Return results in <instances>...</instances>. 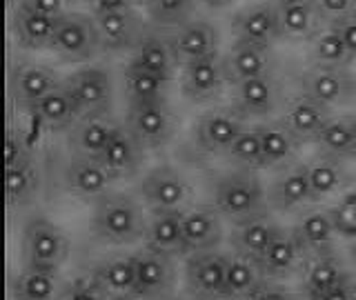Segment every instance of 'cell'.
Instances as JSON below:
<instances>
[{"label": "cell", "mask_w": 356, "mask_h": 300, "mask_svg": "<svg viewBox=\"0 0 356 300\" xmlns=\"http://www.w3.org/2000/svg\"><path fill=\"white\" fill-rule=\"evenodd\" d=\"M145 222L136 200L125 194H103L94 207V233L109 244H131L145 233Z\"/></svg>", "instance_id": "obj_1"}, {"label": "cell", "mask_w": 356, "mask_h": 300, "mask_svg": "<svg viewBox=\"0 0 356 300\" xmlns=\"http://www.w3.org/2000/svg\"><path fill=\"white\" fill-rule=\"evenodd\" d=\"M70 253L65 231L42 216H33L22 227V258L27 267L58 269Z\"/></svg>", "instance_id": "obj_2"}, {"label": "cell", "mask_w": 356, "mask_h": 300, "mask_svg": "<svg viewBox=\"0 0 356 300\" xmlns=\"http://www.w3.org/2000/svg\"><path fill=\"white\" fill-rule=\"evenodd\" d=\"M214 207L234 222L245 220L265 209V189L252 169L229 174L216 185Z\"/></svg>", "instance_id": "obj_3"}, {"label": "cell", "mask_w": 356, "mask_h": 300, "mask_svg": "<svg viewBox=\"0 0 356 300\" xmlns=\"http://www.w3.org/2000/svg\"><path fill=\"white\" fill-rule=\"evenodd\" d=\"M58 58L67 62H85L92 60L100 47V33L96 18L85 14H63L56 18V31L51 47Z\"/></svg>", "instance_id": "obj_4"}, {"label": "cell", "mask_w": 356, "mask_h": 300, "mask_svg": "<svg viewBox=\"0 0 356 300\" xmlns=\"http://www.w3.org/2000/svg\"><path fill=\"white\" fill-rule=\"evenodd\" d=\"M125 127L143 149L163 147L176 129V116L167 100H131Z\"/></svg>", "instance_id": "obj_5"}, {"label": "cell", "mask_w": 356, "mask_h": 300, "mask_svg": "<svg viewBox=\"0 0 356 300\" xmlns=\"http://www.w3.org/2000/svg\"><path fill=\"white\" fill-rule=\"evenodd\" d=\"M303 267V289L312 298H348L356 296L343 272L341 260L332 251L309 253Z\"/></svg>", "instance_id": "obj_6"}, {"label": "cell", "mask_w": 356, "mask_h": 300, "mask_svg": "<svg viewBox=\"0 0 356 300\" xmlns=\"http://www.w3.org/2000/svg\"><path fill=\"white\" fill-rule=\"evenodd\" d=\"M67 87L74 96L78 116H105L109 114L111 98H114V85H111L109 72L100 67H87L67 78Z\"/></svg>", "instance_id": "obj_7"}, {"label": "cell", "mask_w": 356, "mask_h": 300, "mask_svg": "<svg viewBox=\"0 0 356 300\" xmlns=\"http://www.w3.org/2000/svg\"><path fill=\"white\" fill-rule=\"evenodd\" d=\"M192 194L189 181L172 167H156L140 183V196L149 209H185Z\"/></svg>", "instance_id": "obj_8"}, {"label": "cell", "mask_w": 356, "mask_h": 300, "mask_svg": "<svg viewBox=\"0 0 356 300\" xmlns=\"http://www.w3.org/2000/svg\"><path fill=\"white\" fill-rule=\"evenodd\" d=\"M225 269H227V256H222L214 249L187 253L185 281L189 292L194 296H205V298L225 296Z\"/></svg>", "instance_id": "obj_9"}, {"label": "cell", "mask_w": 356, "mask_h": 300, "mask_svg": "<svg viewBox=\"0 0 356 300\" xmlns=\"http://www.w3.org/2000/svg\"><path fill=\"white\" fill-rule=\"evenodd\" d=\"M220 211L214 205H196L183 209V256L214 249L222 240Z\"/></svg>", "instance_id": "obj_10"}, {"label": "cell", "mask_w": 356, "mask_h": 300, "mask_svg": "<svg viewBox=\"0 0 356 300\" xmlns=\"http://www.w3.org/2000/svg\"><path fill=\"white\" fill-rule=\"evenodd\" d=\"M303 94L312 96L318 103L327 107H337L348 103L356 94L354 78L343 67H321L314 65L303 76Z\"/></svg>", "instance_id": "obj_11"}, {"label": "cell", "mask_w": 356, "mask_h": 300, "mask_svg": "<svg viewBox=\"0 0 356 300\" xmlns=\"http://www.w3.org/2000/svg\"><path fill=\"white\" fill-rule=\"evenodd\" d=\"M243 118L236 109H211L198 120L196 142L207 153H225L232 142L245 129Z\"/></svg>", "instance_id": "obj_12"}, {"label": "cell", "mask_w": 356, "mask_h": 300, "mask_svg": "<svg viewBox=\"0 0 356 300\" xmlns=\"http://www.w3.org/2000/svg\"><path fill=\"white\" fill-rule=\"evenodd\" d=\"M170 47L176 56L178 62H189V60H200L216 56L218 51V31L214 25H209L205 20H189L181 27H174L170 33Z\"/></svg>", "instance_id": "obj_13"}, {"label": "cell", "mask_w": 356, "mask_h": 300, "mask_svg": "<svg viewBox=\"0 0 356 300\" xmlns=\"http://www.w3.org/2000/svg\"><path fill=\"white\" fill-rule=\"evenodd\" d=\"M227 83L222 62L216 56L200 60H189L181 65V87L183 94L194 103H205L220 94L222 85Z\"/></svg>", "instance_id": "obj_14"}, {"label": "cell", "mask_w": 356, "mask_h": 300, "mask_svg": "<svg viewBox=\"0 0 356 300\" xmlns=\"http://www.w3.org/2000/svg\"><path fill=\"white\" fill-rule=\"evenodd\" d=\"M136 262V294L134 296H161L174 285V256L145 247L134 253Z\"/></svg>", "instance_id": "obj_15"}, {"label": "cell", "mask_w": 356, "mask_h": 300, "mask_svg": "<svg viewBox=\"0 0 356 300\" xmlns=\"http://www.w3.org/2000/svg\"><path fill=\"white\" fill-rule=\"evenodd\" d=\"M143 242L154 251L183 256V209H152Z\"/></svg>", "instance_id": "obj_16"}, {"label": "cell", "mask_w": 356, "mask_h": 300, "mask_svg": "<svg viewBox=\"0 0 356 300\" xmlns=\"http://www.w3.org/2000/svg\"><path fill=\"white\" fill-rule=\"evenodd\" d=\"M234 31L238 40L254 42L261 47H272L281 38V25H278V7L272 3H261L243 9L234 18Z\"/></svg>", "instance_id": "obj_17"}, {"label": "cell", "mask_w": 356, "mask_h": 300, "mask_svg": "<svg viewBox=\"0 0 356 300\" xmlns=\"http://www.w3.org/2000/svg\"><path fill=\"white\" fill-rule=\"evenodd\" d=\"M9 85L16 103H20L25 109H31L40 98H44L51 89L60 85V78L47 65L20 62L11 72Z\"/></svg>", "instance_id": "obj_18"}, {"label": "cell", "mask_w": 356, "mask_h": 300, "mask_svg": "<svg viewBox=\"0 0 356 300\" xmlns=\"http://www.w3.org/2000/svg\"><path fill=\"white\" fill-rule=\"evenodd\" d=\"M143 151L145 149L131 136L129 129L118 125L116 131L111 133L109 142L105 144V149L100 151L98 160L103 162V167L111 174L114 181H122V178H131L138 172V167L143 162Z\"/></svg>", "instance_id": "obj_19"}, {"label": "cell", "mask_w": 356, "mask_h": 300, "mask_svg": "<svg viewBox=\"0 0 356 300\" xmlns=\"http://www.w3.org/2000/svg\"><path fill=\"white\" fill-rule=\"evenodd\" d=\"M94 18H96L98 33H100V47L105 51L134 49L136 42L145 36L140 18L134 14V9L111 11V14H100Z\"/></svg>", "instance_id": "obj_20"}, {"label": "cell", "mask_w": 356, "mask_h": 300, "mask_svg": "<svg viewBox=\"0 0 356 300\" xmlns=\"http://www.w3.org/2000/svg\"><path fill=\"white\" fill-rule=\"evenodd\" d=\"M270 203L278 211H303L309 203H314L309 185V167L292 165L276 178L270 192Z\"/></svg>", "instance_id": "obj_21"}, {"label": "cell", "mask_w": 356, "mask_h": 300, "mask_svg": "<svg viewBox=\"0 0 356 300\" xmlns=\"http://www.w3.org/2000/svg\"><path fill=\"white\" fill-rule=\"evenodd\" d=\"M330 107L318 103L307 94H300L292 100H287L283 111V125L294 133L300 142L314 140L323 125L330 120Z\"/></svg>", "instance_id": "obj_22"}, {"label": "cell", "mask_w": 356, "mask_h": 300, "mask_svg": "<svg viewBox=\"0 0 356 300\" xmlns=\"http://www.w3.org/2000/svg\"><path fill=\"white\" fill-rule=\"evenodd\" d=\"M296 242L303 249V256L332 251L334 238L339 236L330 209H307L300 214L292 229Z\"/></svg>", "instance_id": "obj_23"}, {"label": "cell", "mask_w": 356, "mask_h": 300, "mask_svg": "<svg viewBox=\"0 0 356 300\" xmlns=\"http://www.w3.org/2000/svg\"><path fill=\"white\" fill-rule=\"evenodd\" d=\"M65 187L78 198H100L107 194L109 183L114 181L111 174L103 167L98 158H87V156H78L70 165L65 167Z\"/></svg>", "instance_id": "obj_24"}, {"label": "cell", "mask_w": 356, "mask_h": 300, "mask_svg": "<svg viewBox=\"0 0 356 300\" xmlns=\"http://www.w3.org/2000/svg\"><path fill=\"white\" fill-rule=\"evenodd\" d=\"M234 87V109L241 116H267L278 105V85L270 76H256L241 81Z\"/></svg>", "instance_id": "obj_25"}, {"label": "cell", "mask_w": 356, "mask_h": 300, "mask_svg": "<svg viewBox=\"0 0 356 300\" xmlns=\"http://www.w3.org/2000/svg\"><path fill=\"white\" fill-rule=\"evenodd\" d=\"M278 233H281V225L263 209L259 214L236 222V229L232 231V247L238 253L259 258Z\"/></svg>", "instance_id": "obj_26"}, {"label": "cell", "mask_w": 356, "mask_h": 300, "mask_svg": "<svg viewBox=\"0 0 356 300\" xmlns=\"http://www.w3.org/2000/svg\"><path fill=\"white\" fill-rule=\"evenodd\" d=\"M270 67H272L270 47H261V44L243 42V40H236V44H234L229 53L225 56V60H222L225 78L232 85L248 81V78L270 74Z\"/></svg>", "instance_id": "obj_27"}, {"label": "cell", "mask_w": 356, "mask_h": 300, "mask_svg": "<svg viewBox=\"0 0 356 300\" xmlns=\"http://www.w3.org/2000/svg\"><path fill=\"white\" fill-rule=\"evenodd\" d=\"M300 260H303V249L296 242L294 233H285L283 229L256 258L265 278H287L298 269Z\"/></svg>", "instance_id": "obj_28"}, {"label": "cell", "mask_w": 356, "mask_h": 300, "mask_svg": "<svg viewBox=\"0 0 356 300\" xmlns=\"http://www.w3.org/2000/svg\"><path fill=\"white\" fill-rule=\"evenodd\" d=\"M29 111L40 120V125H44L51 131H60L65 127H72L81 120L76 103H74V96L70 92V87H67V83H60L56 89H51V92L44 98H40Z\"/></svg>", "instance_id": "obj_29"}, {"label": "cell", "mask_w": 356, "mask_h": 300, "mask_svg": "<svg viewBox=\"0 0 356 300\" xmlns=\"http://www.w3.org/2000/svg\"><path fill=\"white\" fill-rule=\"evenodd\" d=\"M321 153L332 158L348 160L356 156V118L354 116H332L318 136L314 138Z\"/></svg>", "instance_id": "obj_30"}, {"label": "cell", "mask_w": 356, "mask_h": 300, "mask_svg": "<svg viewBox=\"0 0 356 300\" xmlns=\"http://www.w3.org/2000/svg\"><path fill=\"white\" fill-rule=\"evenodd\" d=\"M14 31L22 47L27 49H47L51 47L54 31H56V18L33 11L27 5L18 3L14 11Z\"/></svg>", "instance_id": "obj_31"}, {"label": "cell", "mask_w": 356, "mask_h": 300, "mask_svg": "<svg viewBox=\"0 0 356 300\" xmlns=\"http://www.w3.org/2000/svg\"><path fill=\"white\" fill-rule=\"evenodd\" d=\"M116 122L107 114L105 116H85L74 125L72 129V147L78 156H87V158H98L100 151L105 149L111 133L116 131Z\"/></svg>", "instance_id": "obj_32"}, {"label": "cell", "mask_w": 356, "mask_h": 300, "mask_svg": "<svg viewBox=\"0 0 356 300\" xmlns=\"http://www.w3.org/2000/svg\"><path fill=\"white\" fill-rule=\"evenodd\" d=\"M176 56L170 47V42L154 36V33H145V36L136 42V47L131 49V60L129 65L140 67L145 72L159 74L163 78H174L176 69Z\"/></svg>", "instance_id": "obj_33"}, {"label": "cell", "mask_w": 356, "mask_h": 300, "mask_svg": "<svg viewBox=\"0 0 356 300\" xmlns=\"http://www.w3.org/2000/svg\"><path fill=\"white\" fill-rule=\"evenodd\" d=\"M256 129L261 133L263 144V167H281L296 156L300 140L283 125V120L261 125Z\"/></svg>", "instance_id": "obj_34"}, {"label": "cell", "mask_w": 356, "mask_h": 300, "mask_svg": "<svg viewBox=\"0 0 356 300\" xmlns=\"http://www.w3.org/2000/svg\"><path fill=\"white\" fill-rule=\"evenodd\" d=\"M265 276L261 274V267L252 256H245L234 251L227 258L225 269V296H250L261 287Z\"/></svg>", "instance_id": "obj_35"}, {"label": "cell", "mask_w": 356, "mask_h": 300, "mask_svg": "<svg viewBox=\"0 0 356 300\" xmlns=\"http://www.w3.org/2000/svg\"><path fill=\"white\" fill-rule=\"evenodd\" d=\"M312 62L321 67H348L354 56L350 53L348 44H345L343 36L334 25H327L318 29L312 36V47H309Z\"/></svg>", "instance_id": "obj_36"}, {"label": "cell", "mask_w": 356, "mask_h": 300, "mask_svg": "<svg viewBox=\"0 0 356 300\" xmlns=\"http://www.w3.org/2000/svg\"><path fill=\"white\" fill-rule=\"evenodd\" d=\"M100 283L105 285L109 294L116 296H134L136 294V262L134 256H114L94 267Z\"/></svg>", "instance_id": "obj_37"}, {"label": "cell", "mask_w": 356, "mask_h": 300, "mask_svg": "<svg viewBox=\"0 0 356 300\" xmlns=\"http://www.w3.org/2000/svg\"><path fill=\"white\" fill-rule=\"evenodd\" d=\"M307 167H309V185H312L314 200L334 196L345 187V183H348V172H345L343 160L332 158V156L321 153L318 158Z\"/></svg>", "instance_id": "obj_38"}, {"label": "cell", "mask_w": 356, "mask_h": 300, "mask_svg": "<svg viewBox=\"0 0 356 300\" xmlns=\"http://www.w3.org/2000/svg\"><path fill=\"white\" fill-rule=\"evenodd\" d=\"M318 11L314 7V0L309 3H298V5H287L278 7V25H281V38L289 40H300L307 36H314L318 31Z\"/></svg>", "instance_id": "obj_39"}, {"label": "cell", "mask_w": 356, "mask_h": 300, "mask_svg": "<svg viewBox=\"0 0 356 300\" xmlns=\"http://www.w3.org/2000/svg\"><path fill=\"white\" fill-rule=\"evenodd\" d=\"M170 78L145 72L140 67L127 65L125 69V94L127 100H167L170 94Z\"/></svg>", "instance_id": "obj_40"}, {"label": "cell", "mask_w": 356, "mask_h": 300, "mask_svg": "<svg viewBox=\"0 0 356 300\" xmlns=\"http://www.w3.org/2000/svg\"><path fill=\"white\" fill-rule=\"evenodd\" d=\"M5 189H7V203L11 207H22L29 200H33V196L38 194V172L33 169L31 160L7 167Z\"/></svg>", "instance_id": "obj_41"}, {"label": "cell", "mask_w": 356, "mask_h": 300, "mask_svg": "<svg viewBox=\"0 0 356 300\" xmlns=\"http://www.w3.org/2000/svg\"><path fill=\"white\" fill-rule=\"evenodd\" d=\"M56 294V269H42V267H27L16 278L14 296L22 300H44Z\"/></svg>", "instance_id": "obj_42"}, {"label": "cell", "mask_w": 356, "mask_h": 300, "mask_svg": "<svg viewBox=\"0 0 356 300\" xmlns=\"http://www.w3.org/2000/svg\"><path fill=\"white\" fill-rule=\"evenodd\" d=\"M227 158L243 167V169H259L263 167V144H261V133L259 129H248L245 127L238 138L232 142V147L225 151Z\"/></svg>", "instance_id": "obj_43"}, {"label": "cell", "mask_w": 356, "mask_h": 300, "mask_svg": "<svg viewBox=\"0 0 356 300\" xmlns=\"http://www.w3.org/2000/svg\"><path fill=\"white\" fill-rule=\"evenodd\" d=\"M196 0H149L147 16L159 27H181L192 18Z\"/></svg>", "instance_id": "obj_44"}, {"label": "cell", "mask_w": 356, "mask_h": 300, "mask_svg": "<svg viewBox=\"0 0 356 300\" xmlns=\"http://www.w3.org/2000/svg\"><path fill=\"white\" fill-rule=\"evenodd\" d=\"M105 296H109V292L105 289V285L100 283V278H98V274L94 269L87 272V274L76 276L63 292V298H81V300L105 298Z\"/></svg>", "instance_id": "obj_45"}, {"label": "cell", "mask_w": 356, "mask_h": 300, "mask_svg": "<svg viewBox=\"0 0 356 300\" xmlns=\"http://www.w3.org/2000/svg\"><path fill=\"white\" fill-rule=\"evenodd\" d=\"M330 211H332V218H334V225H337L339 236L350 238L352 233H356V198L352 194L345 192L339 203Z\"/></svg>", "instance_id": "obj_46"}, {"label": "cell", "mask_w": 356, "mask_h": 300, "mask_svg": "<svg viewBox=\"0 0 356 300\" xmlns=\"http://www.w3.org/2000/svg\"><path fill=\"white\" fill-rule=\"evenodd\" d=\"M314 7L318 11L321 20H325L327 25H332V22H339L354 14L356 0H314Z\"/></svg>", "instance_id": "obj_47"}, {"label": "cell", "mask_w": 356, "mask_h": 300, "mask_svg": "<svg viewBox=\"0 0 356 300\" xmlns=\"http://www.w3.org/2000/svg\"><path fill=\"white\" fill-rule=\"evenodd\" d=\"M29 160V153L25 147V140H22L18 133L9 131L7 133V142H5V165L7 167H14Z\"/></svg>", "instance_id": "obj_48"}, {"label": "cell", "mask_w": 356, "mask_h": 300, "mask_svg": "<svg viewBox=\"0 0 356 300\" xmlns=\"http://www.w3.org/2000/svg\"><path fill=\"white\" fill-rule=\"evenodd\" d=\"M22 5H27L33 11L47 14L51 18H58L65 14V0H20Z\"/></svg>", "instance_id": "obj_49"}, {"label": "cell", "mask_w": 356, "mask_h": 300, "mask_svg": "<svg viewBox=\"0 0 356 300\" xmlns=\"http://www.w3.org/2000/svg\"><path fill=\"white\" fill-rule=\"evenodd\" d=\"M332 25L339 29V33L343 36L345 44H348L350 53L356 58V14H352V16H348V18H343V20H339V22H332Z\"/></svg>", "instance_id": "obj_50"}, {"label": "cell", "mask_w": 356, "mask_h": 300, "mask_svg": "<svg viewBox=\"0 0 356 300\" xmlns=\"http://www.w3.org/2000/svg\"><path fill=\"white\" fill-rule=\"evenodd\" d=\"M89 7H92V14L100 16V14H111V11H125V9H134L131 0H87Z\"/></svg>", "instance_id": "obj_51"}, {"label": "cell", "mask_w": 356, "mask_h": 300, "mask_svg": "<svg viewBox=\"0 0 356 300\" xmlns=\"http://www.w3.org/2000/svg\"><path fill=\"white\" fill-rule=\"evenodd\" d=\"M205 5H209V7H225V5H229L232 0H203Z\"/></svg>", "instance_id": "obj_52"}, {"label": "cell", "mask_w": 356, "mask_h": 300, "mask_svg": "<svg viewBox=\"0 0 356 300\" xmlns=\"http://www.w3.org/2000/svg\"><path fill=\"white\" fill-rule=\"evenodd\" d=\"M298 3H309V0H276V7H287V5H298Z\"/></svg>", "instance_id": "obj_53"}, {"label": "cell", "mask_w": 356, "mask_h": 300, "mask_svg": "<svg viewBox=\"0 0 356 300\" xmlns=\"http://www.w3.org/2000/svg\"><path fill=\"white\" fill-rule=\"evenodd\" d=\"M348 240H350V251H352V258L356 260V233H352V236H350Z\"/></svg>", "instance_id": "obj_54"}, {"label": "cell", "mask_w": 356, "mask_h": 300, "mask_svg": "<svg viewBox=\"0 0 356 300\" xmlns=\"http://www.w3.org/2000/svg\"><path fill=\"white\" fill-rule=\"evenodd\" d=\"M131 3H134V5H147L149 0H131Z\"/></svg>", "instance_id": "obj_55"}, {"label": "cell", "mask_w": 356, "mask_h": 300, "mask_svg": "<svg viewBox=\"0 0 356 300\" xmlns=\"http://www.w3.org/2000/svg\"><path fill=\"white\" fill-rule=\"evenodd\" d=\"M348 194H352V196L356 198V183H354V187H352V189H348Z\"/></svg>", "instance_id": "obj_56"}, {"label": "cell", "mask_w": 356, "mask_h": 300, "mask_svg": "<svg viewBox=\"0 0 356 300\" xmlns=\"http://www.w3.org/2000/svg\"><path fill=\"white\" fill-rule=\"evenodd\" d=\"M74 3H87V0H74Z\"/></svg>", "instance_id": "obj_57"}, {"label": "cell", "mask_w": 356, "mask_h": 300, "mask_svg": "<svg viewBox=\"0 0 356 300\" xmlns=\"http://www.w3.org/2000/svg\"><path fill=\"white\" fill-rule=\"evenodd\" d=\"M354 14H356V11H354Z\"/></svg>", "instance_id": "obj_58"}]
</instances>
